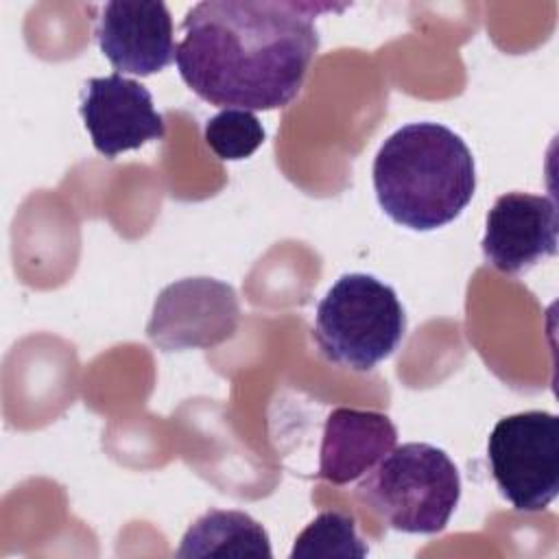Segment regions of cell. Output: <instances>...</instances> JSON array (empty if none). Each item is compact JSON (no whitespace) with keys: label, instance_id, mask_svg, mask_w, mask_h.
Returning <instances> with one entry per match:
<instances>
[{"label":"cell","instance_id":"obj_1","mask_svg":"<svg viewBox=\"0 0 559 559\" xmlns=\"http://www.w3.org/2000/svg\"><path fill=\"white\" fill-rule=\"evenodd\" d=\"M314 13L306 2L203 0L181 24L179 74L199 98L225 109L286 107L319 46Z\"/></svg>","mask_w":559,"mask_h":559},{"label":"cell","instance_id":"obj_2","mask_svg":"<svg viewBox=\"0 0 559 559\" xmlns=\"http://www.w3.org/2000/svg\"><path fill=\"white\" fill-rule=\"evenodd\" d=\"M373 190L391 221L415 231L443 227L474 197L472 151L445 124H404L384 140L373 159Z\"/></svg>","mask_w":559,"mask_h":559},{"label":"cell","instance_id":"obj_3","mask_svg":"<svg viewBox=\"0 0 559 559\" xmlns=\"http://www.w3.org/2000/svg\"><path fill=\"white\" fill-rule=\"evenodd\" d=\"M356 496L391 528L415 535L443 531L461 498V476L437 445H395L356 485Z\"/></svg>","mask_w":559,"mask_h":559},{"label":"cell","instance_id":"obj_4","mask_svg":"<svg viewBox=\"0 0 559 559\" xmlns=\"http://www.w3.org/2000/svg\"><path fill=\"white\" fill-rule=\"evenodd\" d=\"M406 332L395 290L367 273H347L317 304L314 341L321 354L354 371H371L389 358Z\"/></svg>","mask_w":559,"mask_h":559},{"label":"cell","instance_id":"obj_5","mask_svg":"<svg viewBox=\"0 0 559 559\" xmlns=\"http://www.w3.org/2000/svg\"><path fill=\"white\" fill-rule=\"evenodd\" d=\"M487 461L502 498L535 513L559 493V419L546 411L502 417L487 439Z\"/></svg>","mask_w":559,"mask_h":559},{"label":"cell","instance_id":"obj_6","mask_svg":"<svg viewBox=\"0 0 559 559\" xmlns=\"http://www.w3.org/2000/svg\"><path fill=\"white\" fill-rule=\"evenodd\" d=\"M240 321L236 290L214 277H186L168 284L155 299L146 334L164 352L214 347Z\"/></svg>","mask_w":559,"mask_h":559},{"label":"cell","instance_id":"obj_7","mask_svg":"<svg viewBox=\"0 0 559 559\" xmlns=\"http://www.w3.org/2000/svg\"><path fill=\"white\" fill-rule=\"evenodd\" d=\"M79 111L94 148L109 159L162 140L166 133L151 92L120 72L90 79L81 92Z\"/></svg>","mask_w":559,"mask_h":559},{"label":"cell","instance_id":"obj_8","mask_svg":"<svg viewBox=\"0 0 559 559\" xmlns=\"http://www.w3.org/2000/svg\"><path fill=\"white\" fill-rule=\"evenodd\" d=\"M559 214L550 197L507 192L487 214L483 255L504 275H518L557 253Z\"/></svg>","mask_w":559,"mask_h":559},{"label":"cell","instance_id":"obj_9","mask_svg":"<svg viewBox=\"0 0 559 559\" xmlns=\"http://www.w3.org/2000/svg\"><path fill=\"white\" fill-rule=\"evenodd\" d=\"M96 39L118 72L148 76L175 59L173 17L159 0H114L100 9Z\"/></svg>","mask_w":559,"mask_h":559},{"label":"cell","instance_id":"obj_10","mask_svg":"<svg viewBox=\"0 0 559 559\" xmlns=\"http://www.w3.org/2000/svg\"><path fill=\"white\" fill-rule=\"evenodd\" d=\"M397 443V428L380 411L338 406L323 424L319 476L332 485H347L365 476Z\"/></svg>","mask_w":559,"mask_h":559},{"label":"cell","instance_id":"obj_11","mask_svg":"<svg viewBox=\"0 0 559 559\" xmlns=\"http://www.w3.org/2000/svg\"><path fill=\"white\" fill-rule=\"evenodd\" d=\"M179 559H271V539L260 522L245 511L210 509L197 518L175 552Z\"/></svg>","mask_w":559,"mask_h":559},{"label":"cell","instance_id":"obj_12","mask_svg":"<svg viewBox=\"0 0 559 559\" xmlns=\"http://www.w3.org/2000/svg\"><path fill=\"white\" fill-rule=\"evenodd\" d=\"M367 552L349 515L323 511L297 535L290 559H362Z\"/></svg>","mask_w":559,"mask_h":559},{"label":"cell","instance_id":"obj_13","mask_svg":"<svg viewBox=\"0 0 559 559\" xmlns=\"http://www.w3.org/2000/svg\"><path fill=\"white\" fill-rule=\"evenodd\" d=\"M205 144L225 162L249 157L264 142V127L253 111L227 107L205 122Z\"/></svg>","mask_w":559,"mask_h":559}]
</instances>
